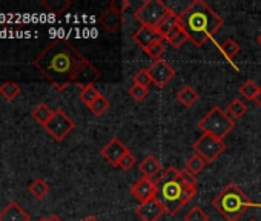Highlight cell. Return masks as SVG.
Wrapping results in <instances>:
<instances>
[{
  "mask_svg": "<svg viewBox=\"0 0 261 221\" xmlns=\"http://www.w3.org/2000/svg\"><path fill=\"white\" fill-rule=\"evenodd\" d=\"M33 66L57 91H63L71 83L85 88L101 78L100 71L65 39L53 40L34 59Z\"/></svg>",
  "mask_w": 261,
  "mask_h": 221,
  "instance_id": "obj_1",
  "label": "cell"
},
{
  "mask_svg": "<svg viewBox=\"0 0 261 221\" xmlns=\"http://www.w3.org/2000/svg\"><path fill=\"white\" fill-rule=\"evenodd\" d=\"M195 175H192L188 169L180 171L174 166H169L155 181V198L162 203L166 213L174 216L180 212L183 206H186L195 197Z\"/></svg>",
  "mask_w": 261,
  "mask_h": 221,
  "instance_id": "obj_2",
  "label": "cell"
},
{
  "mask_svg": "<svg viewBox=\"0 0 261 221\" xmlns=\"http://www.w3.org/2000/svg\"><path fill=\"white\" fill-rule=\"evenodd\" d=\"M178 25L188 36V40L201 48L224 25V20L204 0H194L180 14Z\"/></svg>",
  "mask_w": 261,
  "mask_h": 221,
  "instance_id": "obj_3",
  "label": "cell"
},
{
  "mask_svg": "<svg viewBox=\"0 0 261 221\" xmlns=\"http://www.w3.org/2000/svg\"><path fill=\"white\" fill-rule=\"evenodd\" d=\"M212 206L226 221H237L247 209L261 207V203L250 201V198L235 183H229L212 200Z\"/></svg>",
  "mask_w": 261,
  "mask_h": 221,
  "instance_id": "obj_4",
  "label": "cell"
},
{
  "mask_svg": "<svg viewBox=\"0 0 261 221\" xmlns=\"http://www.w3.org/2000/svg\"><path fill=\"white\" fill-rule=\"evenodd\" d=\"M235 128V122L226 114L220 106L211 107L209 113L198 122V129L203 134L212 135L218 140H224L226 135H229Z\"/></svg>",
  "mask_w": 261,
  "mask_h": 221,
  "instance_id": "obj_5",
  "label": "cell"
},
{
  "mask_svg": "<svg viewBox=\"0 0 261 221\" xmlns=\"http://www.w3.org/2000/svg\"><path fill=\"white\" fill-rule=\"evenodd\" d=\"M169 11L171 8L165 2H162V0H146V2H143L137 8L134 17L137 19V22H140L142 26H149L157 30V26L169 14Z\"/></svg>",
  "mask_w": 261,
  "mask_h": 221,
  "instance_id": "obj_6",
  "label": "cell"
},
{
  "mask_svg": "<svg viewBox=\"0 0 261 221\" xmlns=\"http://www.w3.org/2000/svg\"><path fill=\"white\" fill-rule=\"evenodd\" d=\"M43 128L56 142H63L74 131L75 123L63 109H57L54 110L53 117Z\"/></svg>",
  "mask_w": 261,
  "mask_h": 221,
  "instance_id": "obj_7",
  "label": "cell"
},
{
  "mask_svg": "<svg viewBox=\"0 0 261 221\" xmlns=\"http://www.w3.org/2000/svg\"><path fill=\"white\" fill-rule=\"evenodd\" d=\"M192 148H194V152L200 155L206 163H212L226 151L227 146L224 140H218L212 135L203 134L201 137H198V140L194 143Z\"/></svg>",
  "mask_w": 261,
  "mask_h": 221,
  "instance_id": "obj_8",
  "label": "cell"
},
{
  "mask_svg": "<svg viewBox=\"0 0 261 221\" xmlns=\"http://www.w3.org/2000/svg\"><path fill=\"white\" fill-rule=\"evenodd\" d=\"M149 74L152 78V83L159 88H165L177 74V71L165 60H157L149 66Z\"/></svg>",
  "mask_w": 261,
  "mask_h": 221,
  "instance_id": "obj_9",
  "label": "cell"
},
{
  "mask_svg": "<svg viewBox=\"0 0 261 221\" xmlns=\"http://www.w3.org/2000/svg\"><path fill=\"white\" fill-rule=\"evenodd\" d=\"M129 152V149L124 146V143H121V140L118 137H112L100 151V155L112 166L118 168L120 160Z\"/></svg>",
  "mask_w": 261,
  "mask_h": 221,
  "instance_id": "obj_10",
  "label": "cell"
},
{
  "mask_svg": "<svg viewBox=\"0 0 261 221\" xmlns=\"http://www.w3.org/2000/svg\"><path fill=\"white\" fill-rule=\"evenodd\" d=\"M130 194H133V197L139 201V204H143V203L155 198V195H157V184L151 178L142 177L133 186H130Z\"/></svg>",
  "mask_w": 261,
  "mask_h": 221,
  "instance_id": "obj_11",
  "label": "cell"
},
{
  "mask_svg": "<svg viewBox=\"0 0 261 221\" xmlns=\"http://www.w3.org/2000/svg\"><path fill=\"white\" fill-rule=\"evenodd\" d=\"M136 213L142 221H159L166 213V210L157 198H152L143 204H139L136 207Z\"/></svg>",
  "mask_w": 261,
  "mask_h": 221,
  "instance_id": "obj_12",
  "label": "cell"
},
{
  "mask_svg": "<svg viewBox=\"0 0 261 221\" xmlns=\"http://www.w3.org/2000/svg\"><path fill=\"white\" fill-rule=\"evenodd\" d=\"M121 23H123L121 11H120L114 4H111L109 8L101 14V17H100V25H101L108 33H117L118 28L121 26Z\"/></svg>",
  "mask_w": 261,
  "mask_h": 221,
  "instance_id": "obj_13",
  "label": "cell"
},
{
  "mask_svg": "<svg viewBox=\"0 0 261 221\" xmlns=\"http://www.w3.org/2000/svg\"><path fill=\"white\" fill-rule=\"evenodd\" d=\"M133 40H134L143 51H146L152 43H155V42H159V40H163V39H162V36L157 33L155 28L140 26V28L134 33Z\"/></svg>",
  "mask_w": 261,
  "mask_h": 221,
  "instance_id": "obj_14",
  "label": "cell"
},
{
  "mask_svg": "<svg viewBox=\"0 0 261 221\" xmlns=\"http://www.w3.org/2000/svg\"><path fill=\"white\" fill-rule=\"evenodd\" d=\"M0 221H30V215L17 201H11L0 210Z\"/></svg>",
  "mask_w": 261,
  "mask_h": 221,
  "instance_id": "obj_15",
  "label": "cell"
},
{
  "mask_svg": "<svg viewBox=\"0 0 261 221\" xmlns=\"http://www.w3.org/2000/svg\"><path fill=\"white\" fill-rule=\"evenodd\" d=\"M139 169H140V172L143 174V177L152 180L155 175H159V174L162 172V164H160V161H159L154 155H148V157H145V160L139 164Z\"/></svg>",
  "mask_w": 261,
  "mask_h": 221,
  "instance_id": "obj_16",
  "label": "cell"
},
{
  "mask_svg": "<svg viewBox=\"0 0 261 221\" xmlns=\"http://www.w3.org/2000/svg\"><path fill=\"white\" fill-rule=\"evenodd\" d=\"M200 98V94L189 85L183 86L178 92H177V100L185 106V107H192Z\"/></svg>",
  "mask_w": 261,
  "mask_h": 221,
  "instance_id": "obj_17",
  "label": "cell"
},
{
  "mask_svg": "<svg viewBox=\"0 0 261 221\" xmlns=\"http://www.w3.org/2000/svg\"><path fill=\"white\" fill-rule=\"evenodd\" d=\"M178 20H180V14L174 13L172 10L169 11V14L162 20V23L157 26V33L162 36V39H166V36L178 26Z\"/></svg>",
  "mask_w": 261,
  "mask_h": 221,
  "instance_id": "obj_18",
  "label": "cell"
},
{
  "mask_svg": "<svg viewBox=\"0 0 261 221\" xmlns=\"http://www.w3.org/2000/svg\"><path fill=\"white\" fill-rule=\"evenodd\" d=\"M53 114H54V110H53L48 104H45V103H39V104L31 110V117H33L39 125H42V126H45V125L49 122V119L53 117Z\"/></svg>",
  "mask_w": 261,
  "mask_h": 221,
  "instance_id": "obj_19",
  "label": "cell"
},
{
  "mask_svg": "<svg viewBox=\"0 0 261 221\" xmlns=\"http://www.w3.org/2000/svg\"><path fill=\"white\" fill-rule=\"evenodd\" d=\"M42 7L51 14H63L71 7V0H43Z\"/></svg>",
  "mask_w": 261,
  "mask_h": 221,
  "instance_id": "obj_20",
  "label": "cell"
},
{
  "mask_svg": "<svg viewBox=\"0 0 261 221\" xmlns=\"http://www.w3.org/2000/svg\"><path fill=\"white\" fill-rule=\"evenodd\" d=\"M28 190H30V194H31L34 198L42 200V198H45V197L49 194V184H48L45 180H42V178H36L34 181L30 183Z\"/></svg>",
  "mask_w": 261,
  "mask_h": 221,
  "instance_id": "obj_21",
  "label": "cell"
},
{
  "mask_svg": "<svg viewBox=\"0 0 261 221\" xmlns=\"http://www.w3.org/2000/svg\"><path fill=\"white\" fill-rule=\"evenodd\" d=\"M246 110H247V106L240 100V98H235L233 101H230L226 107V114L233 120L237 122L238 119H241L244 114H246Z\"/></svg>",
  "mask_w": 261,
  "mask_h": 221,
  "instance_id": "obj_22",
  "label": "cell"
},
{
  "mask_svg": "<svg viewBox=\"0 0 261 221\" xmlns=\"http://www.w3.org/2000/svg\"><path fill=\"white\" fill-rule=\"evenodd\" d=\"M174 49H178V48H181L183 45H185V42L188 40V36L185 34V31L181 30V26L178 25L177 28H174L168 36H166V39H165Z\"/></svg>",
  "mask_w": 261,
  "mask_h": 221,
  "instance_id": "obj_23",
  "label": "cell"
},
{
  "mask_svg": "<svg viewBox=\"0 0 261 221\" xmlns=\"http://www.w3.org/2000/svg\"><path fill=\"white\" fill-rule=\"evenodd\" d=\"M20 94V86L16 81H4L0 85V95L7 101H13Z\"/></svg>",
  "mask_w": 261,
  "mask_h": 221,
  "instance_id": "obj_24",
  "label": "cell"
},
{
  "mask_svg": "<svg viewBox=\"0 0 261 221\" xmlns=\"http://www.w3.org/2000/svg\"><path fill=\"white\" fill-rule=\"evenodd\" d=\"M220 51L223 52V56H224L227 60H233V59H235V56H238V54H240L241 48H240V45H238L233 39H227V40H224V42H223V45H221Z\"/></svg>",
  "mask_w": 261,
  "mask_h": 221,
  "instance_id": "obj_25",
  "label": "cell"
},
{
  "mask_svg": "<svg viewBox=\"0 0 261 221\" xmlns=\"http://www.w3.org/2000/svg\"><path fill=\"white\" fill-rule=\"evenodd\" d=\"M206 164H207V163H206L200 155L194 154L192 157H189V158H188L185 169H188L192 175H198V174L206 168Z\"/></svg>",
  "mask_w": 261,
  "mask_h": 221,
  "instance_id": "obj_26",
  "label": "cell"
},
{
  "mask_svg": "<svg viewBox=\"0 0 261 221\" xmlns=\"http://www.w3.org/2000/svg\"><path fill=\"white\" fill-rule=\"evenodd\" d=\"M100 95H101V94L98 92V89H97L95 86H92V85L85 86V88H82V91H80V100H82L88 107H89Z\"/></svg>",
  "mask_w": 261,
  "mask_h": 221,
  "instance_id": "obj_27",
  "label": "cell"
},
{
  "mask_svg": "<svg viewBox=\"0 0 261 221\" xmlns=\"http://www.w3.org/2000/svg\"><path fill=\"white\" fill-rule=\"evenodd\" d=\"M91 113L97 117H101L103 114H106V110L109 109V101L105 95H100L89 107H88Z\"/></svg>",
  "mask_w": 261,
  "mask_h": 221,
  "instance_id": "obj_28",
  "label": "cell"
},
{
  "mask_svg": "<svg viewBox=\"0 0 261 221\" xmlns=\"http://www.w3.org/2000/svg\"><path fill=\"white\" fill-rule=\"evenodd\" d=\"M258 91H259V86L253 81V80H246L241 86H240V94L244 97V98H247V100H252L253 101V98H255V95L258 94Z\"/></svg>",
  "mask_w": 261,
  "mask_h": 221,
  "instance_id": "obj_29",
  "label": "cell"
},
{
  "mask_svg": "<svg viewBox=\"0 0 261 221\" xmlns=\"http://www.w3.org/2000/svg\"><path fill=\"white\" fill-rule=\"evenodd\" d=\"M154 62H157V60H163L162 57L165 56V52H166V46H165V43H163V40H159V42H155V43H152L146 51H145Z\"/></svg>",
  "mask_w": 261,
  "mask_h": 221,
  "instance_id": "obj_30",
  "label": "cell"
},
{
  "mask_svg": "<svg viewBox=\"0 0 261 221\" xmlns=\"http://www.w3.org/2000/svg\"><path fill=\"white\" fill-rule=\"evenodd\" d=\"M133 81H134V85H137V86L148 88V86L152 83V78H151V74H149L148 69H140V71H137V74H134Z\"/></svg>",
  "mask_w": 261,
  "mask_h": 221,
  "instance_id": "obj_31",
  "label": "cell"
},
{
  "mask_svg": "<svg viewBox=\"0 0 261 221\" xmlns=\"http://www.w3.org/2000/svg\"><path fill=\"white\" fill-rule=\"evenodd\" d=\"M185 221H209V216L200 206H195L185 215Z\"/></svg>",
  "mask_w": 261,
  "mask_h": 221,
  "instance_id": "obj_32",
  "label": "cell"
},
{
  "mask_svg": "<svg viewBox=\"0 0 261 221\" xmlns=\"http://www.w3.org/2000/svg\"><path fill=\"white\" fill-rule=\"evenodd\" d=\"M129 95H130V98H133L136 103H142L149 95V89L137 86V85H133V86L129 88Z\"/></svg>",
  "mask_w": 261,
  "mask_h": 221,
  "instance_id": "obj_33",
  "label": "cell"
},
{
  "mask_svg": "<svg viewBox=\"0 0 261 221\" xmlns=\"http://www.w3.org/2000/svg\"><path fill=\"white\" fill-rule=\"evenodd\" d=\"M137 163V158L134 157V154L133 152H127L121 160H120V163H118V168L120 169H123V171H129L130 168H134V164Z\"/></svg>",
  "mask_w": 261,
  "mask_h": 221,
  "instance_id": "obj_34",
  "label": "cell"
},
{
  "mask_svg": "<svg viewBox=\"0 0 261 221\" xmlns=\"http://www.w3.org/2000/svg\"><path fill=\"white\" fill-rule=\"evenodd\" d=\"M253 101L258 104V107L261 109V86H259V91H258V94L255 95V98H253Z\"/></svg>",
  "mask_w": 261,
  "mask_h": 221,
  "instance_id": "obj_35",
  "label": "cell"
},
{
  "mask_svg": "<svg viewBox=\"0 0 261 221\" xmlns=\"http://www.w3.org/2000/svg\"><path fill=\"white\" fill-rule=\"evenodd\" d=\"M46 221H62L57 215H51L49 218H46Z\"/></svg>",
  "mask_w": 261,
  "mask_h": 221,
  "instance_id": "obj_36",
  "label": "cell"
},
{
  "mask_svg": "<svg viewBox=\"0 0 261 221\" xmlns=\"http://www.w3.org/2000/svg\"><path fill=\"white\" fill-rule=\"evenodd\" d=\"M82 221H98V218H95V216H92V215H91V216H86V218H85V219H82Z\"/></svg>",
  "mask_w": 261,
  "mask_h": 221,
  "instance_id": "obj_37",
  "label": "cell"
},
{
  "mask_svg": "<svg viewBox=\"0 0 261 221\" xmlns=\"http://www.w3.org/2000/svg\"><path fill=\"white\" fill-rule=\"evenodd\" d=\"M256 43H258V45L261 46V34H259V36L256 37Z\"/></svg>",
  "mask_w": 261,
  "mask_h": 221,
  "instance_id": "obj_38",
  "label": "cell"
},
{
  "mask_svg": "<svg viewBox=\"0 0 261 221\" xmlns=\"http://www.w3.org/2000/svg\"><path fill=\"white\" fill-rule=\"evenodd\" d=\"M249 221H256V219H249Z\"/></svg>",
  "mask_w": 261,
  "mask_h": 221,
  "instance_id": "obj_39",
  "label": "cell"
}]
</instances>
